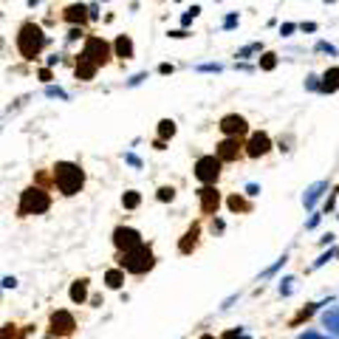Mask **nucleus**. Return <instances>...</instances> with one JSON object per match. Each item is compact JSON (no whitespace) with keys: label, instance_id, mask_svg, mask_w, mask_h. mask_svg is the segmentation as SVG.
Segmentation results:
<instances>
[{"label":"nucleus","instance_id":"nucleus-1","mask_svg":"<svg viewBox=\"0 0 339 339\" xmlns=\"http://www.w3.org/2000/svg\"><path fill=\"white\" fill-rule=\"evenodd\" d=\"M85 175L82 170L77 167V164H56V186H60L65 195H73V192H79V186H82Z\"/></svg>","mask_w":339,"mask_h":339},{"label":"nucleus","instance_id":"nucleus-2","mask_svg":"<svg viewBox=\"0 0 339 339\" xmlns=\"http://www.w3.org/2000/svg\"><path fill=\"white\" fill-rule=\"evenodd\" d=\"M43 43H45V37H43V31H40L37 26H23L20 28V37H17V45H20V51L26 56H34L40 48H43Z\"/></svg>","mask_w":339,"mask_h":339},{"label":"nucleus","instance_id":"nucleus-3","mask_svg":"<svg viewBox=\"0 0 339 339\" xmlns=\"http://www.w3.org/2000/svg\"><path fill=\"white\" fill-rule=\"evenodd\" d=\"M124 269H130V271H144V269H150L153 266V254H150V249H144V246H136V249H130L127 254H124Z\"/></svg>","mask_w":339,"mask_h":339},{"label":"nucleus","instance_id":"nucleus-4","mask_svg":"<svg viewBox=\"0 0 339 339\" xmlns=\"http://www.w3.org/2000/svg\"><path fill=\"white\" fill-rule=\"evenodd\" d=\"M218 173H220V158H215V156L198 158V164H195L198 181H203V184H212V181L218 178Z\"/></svg>","mask_w":339,"mask_h":339},{"label":"nucleus","instance_id":"nucleus-5","mask_svg":"<svg viewBox=\"0 0 339 339\" xmlns=\"http://www.w3.org/2000/svg\"><path fill=\"white\" fill-rule=\"evenodd\" d=\"M45 209H48V198H45L40 190H26L20 212H45Z\"/></svg>","mask_w":339,"mask_h":339},{"label":"nucleus","instance_id":"nucleus-6","mask_svg":"<svg viewBox=\"0 0 339 339\" xmlns=\"http://www.w3.org/2000/svg\"><path fill=\"white\" fill-rule=\"evenodd\" d=\"M85 60H93V65H99V62H105L107 60V45L102 43L99 37H93V40H88V45H85Z\"/></svg>","mask_w":339,"mask_h":339},{"label":"nucleus","instance_id":"nucleus-7","mask_svg":"<svg viewBox=\"0 0 339 339\" xmlns=\"http://www.w3.org/2000/svg\"><path fill=\"white\" fill-rule=\"evenodd\" d=\"M116 246L130 252V249L141 246V235L136 229H116Z\"/></svg>","mask_w":339,"mask_h":339},{"label":"nucleus","instance_id":"nucleus-8","mask_svg":"<svg viewBox=\"0 0 339 339\" xmlns=\"http://www.w3.org/2000/svg\"><path fill=\"white\" fill-rule=\"evenodd\" d=\"M220 130H223L226 136H237V133L246 130V119L235 116V113H232V116H223V119H220Z\"/></svg>","mask_w":339,"mask_h":339},{"label":"nucleus","instance_id":"nucleus-9","mask_svg":"<svg viewBox=\"0 0 339 339\" xmlns=\"http://www.w3.org/2000/svg\"><path fill=\"white\" fill-rule=\"evenodd\" d=\"M269 136L266 133H254L252 136V141H249V156H263L266 150H269Z\"/></svg>","mask_w":339,"mask_h":339},{"label":"nucleus","instance_id":"nucleus-10","mask_svg":"<svg viewBox=\"0 0 339 339\" xmlns=\"http://www.w3.org/2000/svg\"><path fill=\"white\" fill-rule=\"evenodd\" d=\"M322 190H328V184H325V181H316V184H311L308 190H305V198H303V201H305V206H308V209L314 206V203L319 201Z\"/></svg>","mask_w":339,"mask_h":339},{"label":"nucleus","instance_id":"nucleus-11","mask_svg":"<svg viewBox=\"0 0 339 339\" xmlns=\"http://www.w3.org/2000/svg\"><path fill=\"white\" fill-rule=\"evenodd\" d=\"M322 325H325V328H331L333 333H339V308L325 311V314H322Z\"/></svg>","mask_w":339,"mask_h":339},{"label":"nucleus","instance_id":"nucleus-12","mask_svg":"<svg viewBox=\"0 0 339 339\" xmlns=\"http://www.w3.org/2000/svg\"><path fill=\"white\" fill-rule=\"evenodd\" d=\"M201 198H203V209H206V212H215V209H218V192L215 190H201Z\"/></svg>","mask_w":339,"mask_h":339},{"label":"nucleus","instance_id":"nucleus-13","mask_svg":"<svg viewBox=\"0 0 339 339\" xmlns=\"http://www.w3.org/2000/svg\"><path fill=\"white\" fill-rule=\"evenodd\" d=\"M339 88V68H331L325 73V82H322V90H336Z\"/></svg>","mask_w":339,"mask_h":339},{"label":"nucleus","instance_id":"nucleus-14","mask_svg":"<svg viewBox=\"0 0 339 339\" xmlns=\"http://www.w3.org/2000/svg\"><path fill=\"white\" fill-rule=\"evenodd\" d=\"M218 156L226 158V161H229V158H235L237 156V144H235V141H223V144H220V150H218Z\"/></svg>","mask_w":339,"mask_h":339},{"label":"nucleus","instance_id":"nucleus-15","mask_svg":"<svg viewBox=\"0 0 339 339\" xmlns=\"http://www.w3.org/2000/svg\"><path fill=\"white\" fill-rule=\"evenodd\" d=\"M105 280H107V286H110V288H119V286L124 282V274H122L119 269H113V271H107V277H105Z\"/></svg>","mask_w":339,"mask_h":339},{"label":"nucleus","instance_id":"nucleus-16","mask_svg":"<svg viewBox=\"0 0 339 339\" xmlns=\"http://www.w3.org/2000/svg\"><path fill=\"white\" fill-rule=\"evenodd\" d=\"M85 294H88V288H85V280H79L77 286L71 288V299H73V303H82Z\"/></svg>","mask_w":339,"mask_h":339},{"label":"nucleus","instance_id":"nucleus-17","mask_svg":"<svg viewBox=\"0 0 339 339\" xmlns=\"http://www.w3.org/2000/svg\"><path fill=\"white\" fill-rule=\"evenodd\" d=\"M65 17H68V20H79V23H82L85 20V6H71Z\"/></svg>","mask_w":339,"mask_h":339},{"label":"nucleus","instance_id":"nucleus-18","mask_svg":"<svg viewBox=\"0 0 339 339\" xmlns=\"http://www.w3.org/2000/svg\"><path fill=\"white\" fill-rule=\"evenodd\" d=\"M158 133H161V139H170V136L175 133V122H170V119H164L161 127H158Z\"/></svg>","mask_w":339,"mask_h":339},{"label":"nucleus","instance_id":"nucleus-19","mask_svg":"<svg viewBox=\"0 0 339 339\" xmlns=\"http://www.w3.org/2000/svg\"><path fill=\"white\" fill-rule=\"evenodd\" d=\"M116 48H119V54H122V56H130V51H133V45H130V40H124V37H119V43H116Z\"/></svg>","mask_w":339,"mask_h":339},{"label":"nucleus","instance_id":"nucleus-20","mask_svg":"<svg viewBox=\"0 0 339 339\" xmlns=\"http://www.w3.org/2000/svg\"><path fill=\"white\" fill-rule=\"evenodd\" d=\"M124 206L127 209L139 206V192H127V195H124Z\"/></svg>","mask_w":339,"mask_h":339},{"label":"nucleus","instance_id":"nucleus-21","mask_svg":"<svg viewBox=\"0 0 339 339\" xmlns=\"http://www.w3.org/2000/svg\"><path fill=\"white\" fill-rule=\"evenodd\" d=\"M198 11H201V9H198V6H192V9L186 11L184 17H181V23H184V26H190V23H192V20H195V17H198Z\"/></svg>","mask_w":339,"mask_h":339},{"label":"nucleus","instance_id":"nucleus-22","mask_svg":"<svg viewBox=\"0 0 339 339\" xmlns=\"http://www.w3.org/2000/svg\"><path fill=\"white\" fill-rule=\"evenodd\" d=\"M254 51H260V43H252V45H246V48H240L237 56H249V54H254Z\"/></svg>","mask_w":339,"mask_h":339},{"label":"nucleus","instance_id":"nucleus-23","mask_svg":"<svg viewBox=\"0 0 339 339\" xmlns=\"http://www.w3.org/2000/svg\"><path fill=\"white\" fill-rule=\"evenodd\" d=\"M158 201H173V190H170V186L158 190Z\"/></svg>","mask_w":339,"mask_h":339},{"label":"nucleus","instance_id":"nucleus-24","mask_svg":"<svg viewBox=\"0 0 339 339\" xmlns=\"http://www.w3.org/2000/svg\"><path fill=\"white\" fill-rule=\"evenodd\" d=\"M294 28H297L294 23H282V26H280V34H282V37H288V34L294 31Z\"/></svg>","mask_w":339,"mask_h":339},{"label":"nucleus","instance_id":"nucleus-25","mask_svg":"<svg viewBox=\"0 0 339 339\" xmlns=\"http://www.w3.org/2000/svg\"><path fill=\"white\" fill-rule=\"evenodd\" d=\"M45 93H48V96H60V99H65V90H62V88H48V90H45Z\"/></svg>","mask_w":339,"mask_h":339},{"label":"nucleus","instance_id":"nucleus-26","mask_svg":"<svg viewBox=\"0 0 339 339\" xmlns=\"http://www.w3.org/2000/svg\"><path fill=\"white\" fill-rule=\"evenodd\" d=\"M299 339H325V336L316 333V331H305V333H299Z\"/></svg>","mask_w":339,"mask_h":339},{"label":"nucleus","instance_id":"nucleus-27","mask_svg":"<svg viewBox=\"0 0 339 339\" xmlns=\"http://www.w3.org/2000/svg\"><path fill=\"white\" fill-rule=\"evenodd\" d=\"M235 26H237V14H229L223 20V28H235Z\"/></svg>","mask_w":339,"mask_h":339},{"label":"nucleus","instance_id":"nucleus-28","mask_svg":"<svg viewBox=\"0 0 339 339\" xmlns=\"http://www.w3.org/2000/svg\"><path fill=\"white\" fill-rule=\"evenodd\" d=\"M263 68H266V71H271V68H274V54H266V60H263Z\"/></svg>","mask_w":339,"mask_h":339},{"label":"nucleus","instance_id":"nucleus-29","mask_svg":"<svg viewBox=\"0 0 339 339\" xmlns=\"http://www.w3.org/2000/svg\"><path fill=\"white\" fill-rule=\"evenodd\" d=\"M291 282H294L291 277H286V280H282V286H280V291L282 294H291Z\"/></svg>","mask_w":339,"mask_h":339},{"label":"nucleus","instance_id":"nucleus-30","mask_svg":"<svg viewBox=\"0 0 339 339\" xmlns=\"http://www.w3.org/2000/svg\"><path fill=\"white\" fill-rule=\"evenodd\" d=\"M333 254H336V252H328V254H322V257H319V260H316V263H314V269H316V266H322V263H328V260H331Z\"/></svg>","mask_w":339,"mask_h":339},{"label":"nucleus","instance_id":"nucleus-31","mask_svg":"<svg viewBox=\"0 0 339 339\" xmlns=\"http://www.w3.org/2000/svg\"><path fill=\"white\" fill-rule=\"evenodd\" d=\"M319 51H328V54H336V48H333V45H328V43H319Z\"/></svg>","mask_w":339,"mask_h":339},{"label":"nucleus","instance_id":"nucleus-32","mask_svg":"<svg viewBox=\"0 0 339 339\" xmlns=\"http://www.w3.org/2000/svg\"><path fill=\"white\" fill-rule=\"evenodd\" d=\"M14 286H17L14 277H6V280H3V288H14Z\"/></svg>","mask_w":339,"mask_h":339},{"label":"nucleus","instance_id":"nucleus-33","mask_svg":"<svg viewBox=\"0 0 339 339\" xmlns=\"http://www.w3.org/2000/svg\"><path fill=\"white\" fill-rule=\"evenodd\" d=\"M246 192H249V195H257L260 186H257V184H249V186H246Z\"/></svg>","mask_w":339,"mask_h":339},{"label":"nucleus","instance_id":"nucleus-34","mask_svg":"<svg viewBox=\"0 0 339 339\" xmlns=\"http://www.w3.org/2000/svg\"><path fill=\"white\" fill-rule=\"evenodd\" d=\"M201 71H215V73H218L220 65H201Z\"/></svg>","mask_w":339,"mask_h":339},{"label":"nucleus","instance_id":"nucleus-35","mask_svg":"<svg viewBox=\"0 0 339 339\" xmlns=\"http://www.w3.org/2000/svg\"><path fill=\"white\" fill-rule=\"evenodd\" d=\"M203 339H212V336H203Z\"/></svg>","mask_w":339,"mask_h":339}]
</instances>
